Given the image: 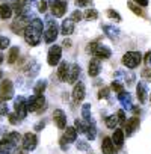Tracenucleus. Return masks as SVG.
I'll list each match as a JSON object with an SVG mask.
<instances>
[{
    "label": "nucleus",
    "mask_w": 151,
    "mask_h": 154,
    "mask_svg": "<svg viewBox=\"0 0 151 154\" xmlns=\"http://www.w3.org/2000/svg\"><path fill=\"white\" fill-rule=\"evenodd\" d=\"M136 94H137L139 101L143 104V103L146 101V98H148V91H146V86H145L143 82H139V83H137V86H136Z\"/></svg>",
    "instance_id": "f3484780"
},
{
    "label": "nucleus",
    "mask_w": 151,
    "mask_h": 154,
    "mask_svg": "<svg viewBox=\"0 0 151 154\" xmlns=\"http://www.w3.org/2000/svg\"><path fill=\"white\" fill-rule=\"evenodd\" d=\"M133 2H136L139 6H148V0H133Z\"/></svg>",
    "instance_id": "a18cd8bd"
},
{
    "label": "nucleus",
    "mask_w": 151,
    "mask_h": 154,
    "mask_svg": "<svg viewBox=\"0 0 151 154\" xmlns=\"http://www.w3.org/2000/svg\"><path fill=\"white\" fill-rule=\"evenodd\" d=\"M42 35H44V41L47 44H51V42L56 41V38H57V24H56V21H53L51 17H47V20H45V30H44Z\"/></svg>",
    "instance_id": "f03ea898"
},
{
    "label": "nucleus",
    "mask_w": 151,
    "mask_h": 154,
    "mask_svg": "<svg viewBox=\"0 0 151 154\" xmlns=\"http://www.w3.org/2000/svg\"><path fill=\"white\" fill-rule=\"evenodd\" d=\"M103 29H104L106 35H107V36H110V38H113V39L119 36V30H118V29H115L113 26H104Z\"/></svg>",
    "instance_id": "a878e982"
},
{
    "label": "nucleus",
    "mask_w": 151,
    "mask_h": 154,
    "mask_svg": "<svg viewBox=\"0 0 151 154\" xmlns=\"http://www.w3.org/2000/svg\"><path fill=\"white\" fill-rule=\"evenodd\" d=\"M6 137H8L14 145H17V143L21 140V134H20L18 131H11V133H8V134H6Z\"/></svg>",
    "instance_id": "c85d7f7f"
},
{
    "label": "nucleus",
    "mask_w": 151,
    "mask_h": 154,
    "mask_svg": "<svg viewBox=\"0 0 151 154\" xmlns=\"http://www.w3.org/2000/svg\"><path fill=\"white\" fill-rule=\"evenodd\" d=\"M113 149H115V145L112 142L110 137H104L103 142H101V151L103 154H113Z\"/></svg>",
    "instance_id": "4be33fe9"
},
{
    "label": "nucleus",
    "mask_w": 151,
    "mask_h": 154,
    "mask_svg": "<svg viewBox=\"0 0 151 154\" xmlns=\"http://www.w3.org/2000/svg\"><path fill=\"white\" fill-rule=\"evenodd\" d=\"M140 60H142V54H140L139 51H127V53L122 56V63H124L127 68H130V69L136 68V66L140 63Z\"/></svg>",
    "instance_id": "20e7f679"
},
{
    "label": "nucleus",
    "mask_w": 151,
    "mask_h": 154,
    "mask_svg": "<svg viewBox=\"0 0 151 154\" xmlns=\"http://www.w3.org/2000/svg\"><path fill=\"white\" fill-rule=\"evenodd\" d=\"M51 14L53 17H63L66 12V2L65 0H51Z\"/></svg>",
    "instance_id": "6e6552de"
},
{
    "label": "nucleus",
    "mask_w": 151,
    "mask_h": 154,
    "mask_svg": "<svg viewBox=\"0 0 151 154\" xmlns=\"http://www.w3.org/2000/svg\"><path fill=\"white\" fill-rule=\"evenodd\" d=\"M53 118H54V122H56V125L59 128H65L66 127V115H65L63 110L56 109L54 113H53Z\"/></svg>",
    "instance_id": "ddd939ff"
},
{
    "label": "nucleus",
    "mask_w": 151,
    "mask_h": 154,
    "mask_svg": "<svg viewBox=\"0 0 151 154\" xmlns=\"http://www.w3.org/2000/svg\"><path fill=\"white\" fill-rule=\"evenodd\" d=\"M100 69H101V66H100V59L97 57V59H92L91 62H89V66H88V74L91 75V77H97L98 74H100Z\"/></svg>",
    "instance_id": "dca6fc26"
},
{
    "label": "nucleus",
    "mask_w": 151,
    "mask_h": 154,
    "mask_svg": "<svg viewBox=\"0 0 151 154\" xmlns=\"http://www.w3.org/2000/svg\"><path fill=\"white\" fill-rule=\"evenodd\" d=\"M82 18H83V15H82V12H80V11H74V12H72V15H71V20H72L74 23H76V21H80Z\"/></svg>",
    "instance_id": "f704fd0d"
},
{
    "label": "nucleus",
    "mask_w": 151,
    "mask_h": 154,
    "mask_svg": "<svg viewBox=\"0 0 151 154\" xmlns=\"http://www.w3.org/2000/svg\"><path fill=\"white\" fill-rule=\"evenodd\" d=\"M107 97H109V89L107 88H103L100 91V98H107Z\"/></svg>",
    "instance_id": "79ce46f5"
},
{
    "label": "nucleus",
    "mask_w": 151,
    "mask_h": 154,
    "mask_svg": "<svg viewBox=\"0 0 151 154\" xmlns=\"http://www.w3.org/2000/svg\"><path fill=\"white\" fill-rule=\"evenodd\" d=\"M86 95V89H85V85L83 82H79V83H76L74 89H72V98L76 103H80Z\"/></svg>",
    "instance_id": "9b49d317"
},
{
    "label": "nucleus",
    "mask_w": 151,
    "mask_h": 154,
    "mask_svg": "<svg viewBox=\"0 0 151 154\" xmlns=\"http://www.w3.org/2000/svg\"><path fill=\"white\" fill-rule=\"evenodd\" d=\"M106 125H107L109 128H115V127L118 125V118H116V115L107 116V118H106Z\"/></svg>",
    "instance_id": "c756f323"
},
{
    "label": "nucleus",
    "mask_w": 151,
    "mask_h": 154,
    "mask_svg": "<svg viewBox=\"0 0 151 154\" xmlns=\"http://www.w3.org/2000/svg\"><path fill=\"white\" fill-rule=\"evenodd\" d=\"M149 63H151V59H149Z\"/></svg>",
    "instance_id": "3c124183"
},
{
    "label": "nucleus",
    "mask_w": 151,
    "mask_h": 154,
    "mask_svg": "<svg viewBox=\"0 0 151 154\" xmlns=\"http://www.w3.org/2000/svg\"><path fill=\"white\" fill-rule=\"evenodd\" d=\"M109 17H110V18H116L118 21L121 20V17H119V14H118V12H113V11H109Z\"/></svg>",
    "instance_id": "c03bdc74"
},
{
    "label": "nucleus",
    "mask_w": 151,
    "mask_h": 154,
    "mask_svg": "<svg viewBox=\"0 0 151 154\" xmlns=\"http://www.w3.org/2000/svg\"><path fill=\"white\" fill-rule=\"evenodd\" d=\"M38 11H39V12H45V11H47V0H41Z\"/></svg>",
    "instance_id": "ea45409f"
},
{
    "label": "nucleus",
    "mask_w": 151,
    "mask_h": 154,
    "mask_svg": "<svg viewBox=\"0 0 151 154\" xmlns=\"http://www.w3.org/2000/svg\"><path fill=\"white\" fill-rule=\"evenodd\" d=\"M65 142H66V139H65V137H62V139H60V148H62L63 151L68 148V143H65Z\"/></svg>",
    "instance_id": "49530a36"
},
{
    "label": "nucleus",
    "mask_w": 151,
    "mask_h": 154,
    "mask_svg": "<svg viewBox=\"0 0 151 154\" xmlns=\"http://www.w3.org/2000/svg\"><path fill=\"white\" fill-rule=\"evenodd\" d=\"M44 29V21L39 18H33L29 26L24 29V39L29 45H38L41 41V33Z\"/></svg>",
    "instance_id": "f257e3e1"
},
{
    "label": "nucleus",
    "mask_w": 151,
    "mask_h": 154,
    "mask_svg": "<svg viewBox=\"0 0 151 154\" xmlns=\"http://www.w3.org/2000/svg\"><path fill=\"white\" fill-rule=\"evenodd\" d=\"M85 125H86L85 133H86L88 139H89V140H94L95 136H97V127H95L94 119H92V118H91V119H86V121H85Z\"/></svg>",
    "instance_id": "4468645a"
},
{
    "label": "nucleus",
    "mask_w": 151,
    "mask_h": 154,
    "mask_svg": "<svg viewBox=\"0 0 151 154\" xmlns=\"http://www.w3.org/2000/svg\"><path fill=\"white\" fill-rule=\"evenodd\" d=\"M2 77H3V72H2V69H0V79H2Z\"/></svg>",
    "instance_id": "8fccbe9b"
},
{
    "label": "nucleus",
    "mask_w": 151,
    "mask_h": 154,
    "mask_svg": "<svg viewBox=\"0 0 151 154\" xmlns=\"http://www.w3.org/2000/svg\"><path fill=\"white\" fill-rule=\"evenodd\" d=\"M89 45H91V47H89L91 53H92L95 57H98V59H109V57L112 56L110 48L106 47V45H100V44H95V42H92V44H89Z\"/></svg>",
    "instance_id": "39448f33"
},
{
    "label": "nucleus",
    "mask_w": 151,
    "mask_h": 154,
    "mask_svg": "<svg viewBox=\"0 0 151 154\" xmlns=\"http://www.w3.org/2000/svg\"><path fill=\"white\" fill-rule=\"evenodd\" d=\"M14 97V86L11 80H3L2 86H0V98L2 100H11Z\"/></svg>",
    "instance_id": "1a4fd4ad"
},
{
    "label": "nucleus",
    "mask_w": 151,
    "mask_h": 154,
    "mask_svg": "<svg viewBox=\"0 0 151 154\" xmlns=\"http://www.w3.org/2000/svg\"><path fill=\"white\" fill-rule=\"evenodd\" d=\"M18 53H20V48H18V47H12V48L9 50L8 62H9V63H14V62L17 60V57H18Z\"/></svg>",
    "instance_id": "bb28decb"
},
{
    "label": "nucleus",
    "mask_w": 151,
    "mask_h": 154,
    "mask_svg": "<svg viewBox=\"0 0 151 154\" xmlns=\"http://www.w3.org/2000/svg\"><path fill=\"white\" fill-rule=\"evenodd\" d=\"M11 15H12L11 5H8V3H2V5H0V17H2L3 20H8V18H11Z\"/></svg>",
    "instance_id": "5701e85b"
},
{
    "label": "nucleus",
    "mask_w": 151,
    "mask_h": 154,
    "mask_svg": "<svg viewBox=\"0 0 151 154\" xmlns=\"http://www.w3.org/2000/svg\"><path fill=\"white\" fill-rule=\"evenodd\" d=\"M82 116H83V121L91 119V104H83L82 106Z\"/></svg>",
    "instance_id": "2f4dec72"
},
{
    "label": "nucleus",
    "mask_w": 151,
    "mask_h": 154,
    "mask_svg": "<svg viewBox=\"0 0 151 154\" xmlns=\"http://www.w3.org/2000/svg\"><path fill=\"white\" fill-rule=\"evenodd\" d=\"M44 125H45V124H44V122H38V124H36V125H35V130H38V131H39V130H41V128H44Z\"/></svg>",
    "instance_id": "de8ad7c7"
},
{
    "label": "nucleus",
    "mask_w": 151,
    "mask_h": 154,
    "mask_svg": "<svg viewBox=\"0 0 151 154\" xmlns=\"http://www.w3.org/2000/svg\"><path fill=\"white\" fill-rule=\"evenodd\" d=\"M137 127H139V118H136V116L130 118V119L127 121V125H125V133H124V134L131 136V134L136 131V128H137Z\"/></svg>",
    "instance_id": "a211bd4d"
},
{
    "label": "nucleus",
    "mask_w": 151,
    "mask_h": 154,
    "mask_svg": "<svg viewBox=\"0 0 151 154\" xmlns=\"http://www.w3.org/2000/svg\"><path fill=\"white\" fill-rule=\"evenodd\" d=\"M36 143H38V137L35 133H26L23 136V149L33 151L36 148Z\"/></svg>",
    "instance_id": "9d476101"
},
{
    "label": "nucleus",
    "mask_w": 151,
    "mask_h": 154,
    "mask_svg": "<svg viewBox=\"0 0 151 154\" xmlns=\"http://www.w3.org/2000/svg\"><path fill=\"white\" fill-rule=\"evenodd\" d=\"M76 5L83 8V6H88L89 5V0H76Z\"/></svg>",
    "instance_id": "a19ab883"
},
{
    "label": "nucleus",
    "mask_w": 151,
    "mask_h": 154,
    "mask_svg": "<svg viewBox=\"0 0 151 154\" xmlns=\"http://www.w3.org/2000/svg\"><path fill=\"white\" fill-rule=\"evenodd\" d=\"M14 109H15V113H17V116H18V119H23V118H26V115H27V100L24 98V97H17L15 98V103H14Z\"/></svg>",
    "instance_id": "423d86ee"
},
{
    "label": "nucleus",
    "mask_w": 151,
    "mask_h": 154,
    "mask_svg": "<svg viewBox=\"0 0 151 154\" xmlns=\"http://www.w3.org/2000/svg\"><path fill=\"white\" fill-rule=\"evenodd\" d=\"M60 29H62V33H63L65 36L71 35V33L74 32V21H72L71 18H66V20H63V21H62V26H60Z\"/></svg>",
    "instance_id": "412c9836"
},
{
    "label": "nucleus",
    "mask_w": 151,
    "mask_h": 154,
    "mask_svg": "<svg viewBox=\"0 0 151 154\" xmlns=\"http://www.w3.org/2000/svg\"><path fill=\"white\" fill-rule=\"evenodd\" d=\"M45 88H47V82H45V80H39V82L35 85L33 92H35V94H38V95H41V94L45 91Z\"/></svg>",
    "instance_id": "cd10ccee"
},
{
    "label": "nucleus",
    "mask_w": 151,
    "mask_h": 154,
    "mask_svg": "<svg viewBox=\"0 0 151 154\" xmlns=\"http://www.w3.org/2000/svg\"><path fill=\"white\" fill-rule=\"evenodd\" d=\"M9 122H11V124H17V122H18L17 113H11V115H9Z\"/></svg>",
    "instance_id": "37998d69"
},
{
    "label": "nucleus",
    "mask_w": 151,
    "mask_h": 154,
    "mask_svg": "<svg viewBox=\"0 0 151 154\" xmlns=\"http://www.w3.org/2000/svg\"><path fill=\"white\" fill-rule=\"evenodd\" d=\"M124 131L122 130H119V128H116L115 131H113V134H112V142H113V145L115 146H118V148H121L122 146V143H124Z\"/></svg>",
    "instance_id": "aec40b11"
},
{
    "label": "nucleus",
    "mask_w": 151,
    "mask_h": 154,
    "mask_svg": "<svg viewBox=\"0 0 151 154\" xmlns=\"http://www.w3.org/2000/svg\"><path fill=\"white\" fill-rule=\"evenodd\" d=\"M116 118H118V122L119 124H125V112L124 110H119L118 115H116Z\"/></svg>",
    "instance_id": "e433bc0d"
},
{
    "label": "nucleus",
    "mask_w": 151,
    "mask_h": 154,
    "mask_svg": "<svg viewBox=\"0 0 151 154\" xmlns=\"http://www.w3.org/2000/svg\"><path fill=\"white\" fill-rule=\"evenodd\" d=\"M85 17H86L88 20H95V18L98 17V12H97L95 9H88L86 14H85Z\"/></svg>",
    "instance_id": "72a5a7b5"
},
{
    "label": "nucleus",
    "mask_w": 151,
    "mask_h": 154,
    "mask_svg": "<svg viewBox=\"0 0 151 154\" xmlns=\"http://www.w3.org/2000/svg\"><path fill=\"white\" fill-rule=\"evenodd\" d=\"M2 101H3V100L0 98V115H6V113H8V106L3 104Z\"/></svg>",
    "instance_id": "58836bf2"
},
{
    "label": "nucleus",
    "mask_w": 151,
    "mask_h": 154,
    "mask_svg": "<svg viewBox=\"0 0 151 154\" xmlns=\"http://www.w3.org/2000/svg\"><path fill=\"white\" fill-rule=\"evenodd\" d=\"M65 139L66 142H76V139H77V130H76L74 127H65Z\"/></svg>",
    "instance_id": "b1692460"
},
{
    "label": "nucleus",
    "mask_w": 151,
    "mask_h": 154,
    "mask_svg": "<svg viewBox=\"0 0 151 154\" xmlns=\"http://www.w3.org/2000/svg\"><path fill=\"white\" fill-rule=\"evenodd\" d=\"M112 89L115 91V92H118V94H121V92H124V86L118 82V80H115V82H112Z\"/></svg>",
    "instance_id": "473e14b6"
},
{
    "label": "nucleus",
    "mask_w": 151,
    "mask_h": 154,
    "mask_svg": "<svg viewBox=\"0 0 151 154\" xmlns=\"http://www.w3.org/2000/svg\"><path fill=\"white\" fill-rule=\"evenodd\" d=\"M42 109H45V98L42 94L41 95L35 94L27 100V110L29 112H39Z\"/></svg>",
    "instance_id": "7ed1b4c3"
},
{
    "label": "nucleus",
    "mask_w": 151,
    "mask_h": 154,
    "mask_svg": "<svg viewBox=\"0 0 151 154\" xmlns=\"http://www.w3.org/2000/svg\"><path fill=\"white\" fill-rule=\"evenodd\" d=\"M9 45V39L6 36H0V50H3Z\"/></svg>",
    "instance_id": "c9c22d12"
},
{
    "label": "nucleus",
    "mask_w": 151,
    "mask_h": 154,
    "mask_svg": "<svg viewBox=\"0 0 151 154\" xmlns=\"http://www.w3.org/2000/svg\"><path fill=\"white\" fill-rule=\"evenodd\" d=\"M3 57H5V56H3L2 53H0V63H2V62H3Z\"/></svg>",
    "instance_id": "09e8293b"
},
{
    "label": "nucleus",
    "mask_w": 151,
    "mask_h": 154,
    "mask_svg": "<svg viewBox=\"0 0 151 154\" xmlns=\"http://www.w3.org/2000/svg\"><path fill=\"white\" fill-rule=\"evenodd\" d=\"M14 149H15V145L6 136L0 140V152H2V154H11Z\"/></svg>",
    "instance_id": "2eb2a0df"
},
{
    "label": "nucleus",
    "mask_w": 151,
    "mask_h": 154,
    "mask_svg": "<svg viewBox=\"0 0 151 154\" xmlns=\"http://www.w3.org/2000/svg\"><path fill=\"white\" fill-rule=\"evenodd\" d=\"M80 75V65L74 63V65H69V69H68V77H66V82L68 83H76Z\"/></svg>",
    "instance_id": "f8f14e48"
},
{
    "label": "nucleus",
    "mask_w": 151,
    "mask_h": 154,
    "mask_svg": "<svg viewBox=\"0 0 151 154\" xmlns=\"http://www.w3.org/2000/svg\"><path fill=\"white\" fill-rule=\"evenodd\" d=\"M118 98H119V101L122 103V106H124L125 109H131L133 104H131V97H130L128 92H127V94H125V92H121V94L118 95Z\"/></svg>",
    "instance_id": "393cba45"
},
{
    "label": "nucleus",
    "mask_w": 151,
    "mask_h": 154,
    "mask_svg": "<svg viewBox=\"0 0 151 154\" xmlns=\"http://www.w3.org/2000/svg\"><path fill=\"white\" fill-rule=\"evenodd\" d=\"M59 65V68H57V77L62 80V82H66V77H68V69H69V65L65 62V60H62V62H59L57 63Z\"/></svg>",
    "instance_id": "6ab92c4d"
},
{
    "label": "nucleus",
    "mask_w": 151,
    "mask_h": 154,
    "mask_svg": "<svg viewBox=\"0 0 151 154\" xmlns=\"http://www.w3.org/2000/svg\"><path fill=\"white\" fill-rule=\"evenodd\" d=\"M60 57H62V48L59 45H53L50 50H48V54H47V62L50 66H56L59 62H60Z\"/></svg>",
    "instance_id": "0eeeda50"
},
{
    "label": "nucleus",
    "mask_w": 151,
    "mask_h": 154,
    "mask_svg": "<svg viewBox=\"0 0 151 154\" xmlns=\"http://www.w3.org/2000/svg\"><path fill=\"white\" fill-rule=\"evenodd\" d=\"M74 128L77 130V133H85V130H86L85 121H82V119H76V121H74Z\"/></svg>",
    "instance_id": "7c9ffc66"
},
{
    "label": "nucleus",
    "mask_w": 151,
    "mask_h": 154,
    "mask_svg": "<svg viewBox=\"0 0 151 154\" xmlns=\"http://www.w3.org/2000/svg\"><path fill=\"white\" fill-rule=\"evenodd\" d=\"M77 148L82 149V151H88V149H89V145H88L86 142H83V140H79V142H77Z\"/></svg>",
    "instance_id": "4c0bfd02"
}]
</instances>
